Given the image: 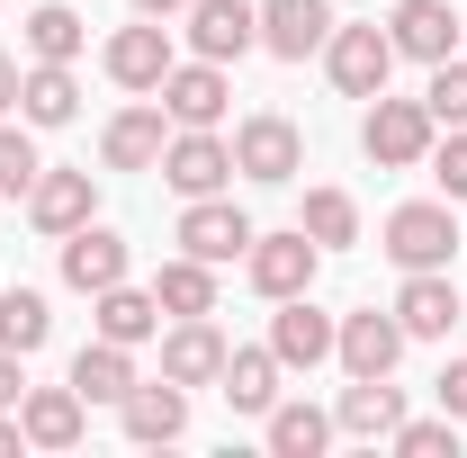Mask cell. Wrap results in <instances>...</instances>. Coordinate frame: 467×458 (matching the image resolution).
Here are the masks:
<instances>
[{
    "label": "cell",
    "instance_id": "cell-1",
    "mask_svg": "<svg viewBox=\"0 0 467 458\" xmlns=\"http://www.w3.org/2000/svg\"><path fill=\"white\" fill-rule=\"evenodd\" d=\"M431 144H441V126H431L422 99H387V90L368 99V117H359V153H368L378 172H422Z\"/></svg>",
    "mask_w": 467,
    "mask_h": 458
},
{
    "label": "cell",
    "instance_id": "cell-2",
    "mask_svg": "<svg viewBox=\"0 0 467 458\" xmlns=\"http://www.w3.org/2000/svg\"><path fill=\"white\" fill-rule=\"evenodd\" d=\"M396 270H450V252H459V216H450V198H413L387 216V243H378Z\"/></svg>",
    "mask_w": 467,
    "mask_h": 458
},
{
    "label": "cell",
    "instance_id": "cell-3",
    "mask_svg": "<svg viewBox=\"0 0 467 458\" xmlns=\"http://www.w3.org/2000/svg\"><path fill=\"white\" fill-rule=\"evenodd\" d=\"M243 270H252V287L279 306V297H306V287H315V270H324V243H315L306 225H288V234H252Z\"/></svg>",
    "mask_w": 467,
    "mask_h": 458
},
{
    "label": "cell",
    "instance_id": "cell-4",
    "mask_svg": "<svg viewBox=\"0 0 467 458\" xmlns=\"http://www.w3.org/2000/svg\"><path fill=\"white\" fill-rule=\"evenodd\" d=\"M234 172H243V180H261V189H279V180H296V172H306V135H296L279 109L243 117V126H234Z\"/></svg>",
    "mask_w": 467,
    "mask_h": 458
},
{
    "label": "cell",
    "instance_id": "cell-5",
    "mask_svg": "<svg viewBox=\"0 0 467 458\" xmlns=\"http://www.w3.org/2000/svg\"><path fill=\"white\" fill-rule=\"evenodd\" d=\"M162 180H171L180 198H216V189H234V144L216 135V126H171Z\"/></svg>",
    "mask_w": 467,
    "mask_h": 458
},
{
    "label": "cell",
    "instance_id": "cell-6",
    "mask_svg": "<svg viewBox=\"0 0 467 458\" xmlns=\"http://www.w3.org/2000/svg\"><path fill=\"white\" fill-rule=\"evenodd\" d=\"M324 72H333V90H342V99H378V90H387V72H396L387 27H333V36H324Z\"/></svg>",
    "mask_w": 467,
    "mask_h": 458
},
{
    "label": "cell",
    "instance_id": "cell-7",
    "mask_svg": "<svg viewBox=\"0 0 467 458\" xmlns=\"http://www.w3.org/2000/svg\"><path fill=\"white\" fill-rule=\"evenodd\" d=\"M252 234H261V225L234 207L225 189L180 207V252H189V261H216V270H225V261H243V252H252Z\"/></svg>",
    "mask_w": 467,
    "mask_h": 458
},
{
    "label": "cell",
    "instance_id": "cell-8",
    "mask_svg": "<svg viewBox=\"0 0 467 458\" xmlns=\"http://www.w3.org/2000/svg\"><path fill=\"white\" fill-rule=\"evenodd\" d=\"M180 27H189V55H207V63H243L261 46V9L252 0H189Z\"/></svg>",
    "mask_w": 467,
    "mask_h": 458
},
{
    "label": "cell",
    "instance_id": "cell-9",
    "mask_svg": "<svg viewBox=\"0 0 467 458\" xmlns=\"http://www.w3.org/2000/svg\"><path fill=\"white\" fill-rule=\"evenodd\" d=\"M333 359H342V378H396V359H405V324H396V306H387V315H378V306L342 315Z\"/></svg>",
    "mask_w": 467,
    "mask_h": 458
},
{
    "label": "cell",
    "instance_id": "cell-10",
    "mask_svg": "<svg viewBox=\"0 0 467 458\" xmlns=\"http://www.w3.org/2000/svg\"><path fill=\"white\" fill-rule=\"evenodd\" d=\"M467 36V18L450 9V0H396V18H387V46H396V63H450Z\"/></svg>",
    "mask_w": 467,
    "mask_h": 458
},
{
    "label": "cell",
    "instance_id": "cell-11",
    "mask_svg": "<svg viewBox=\"0 0 467 458\" xmlns=\"http://www.w3.org/2000/svg\"><path fill=\"white\" fill-rule=\"evenodd\" d=\"M162 144H171L162 99H135V109H117L109 126H99V162H109V172H162Z\"/></svg>",
    "mask_w": 467,
    "mask_h": 458
},
{
    "label": "cell",
    "instance_id": "cell-12",
    "mask_svg": "<svg viewBox=\"0 0 467 458\" xmlns=\"http://www.w3.org/2000/svg\"><path fill=\"white\" fill-rule=\"evenodd\" d=\"M99 63H109V81H117V90H144V99H153V90H162V72H171V27H162V18H135V27H117V36H109V55H99Z\"/></svg>",
    "mask_w": 467,
    "mask_h": 458
},
{
    "label": "cell",
    "instance_id": "cell-13",
    "mask_svg": "<svg viewBox=\"0 0 467 458\" xmlns=\"http://www.w3.org/2000/svg\"><path fill=\"white\" fill-rule=\"evenodd\" d=\"M467 315V297L450 287V270H405L396 287V324H405V342H450Z\"/></svg>",
    "mask_w": 467,
    "mask_h": 458
},
{
    "label": "cell",
    "instance_id": "cell-14",
    "mask_svg": "<svg viewBox=\"0 0 467 458\" xmlns=\"http://www.w3.org/2000/svg\"><path fill=\"white\" fill-rule=\"evenodd\" d=\"M333 333H342V315H324L315 297H279V315H270L279 369H324V359H333Z\"/></svg>",
    "mask_w": 467,
    "mask_h": 458
},
{
    "label": "cell",
    "instance_id": "cell-15",
    "mask_svg": "<svg viewBox=\"0 0 467 458\" xmlns=\"http://www.w3.org/2000/svg\"><path fill=\"white\" fill-rule=\"evenodd\" d=\"M225 333L207 324V315H171V333H162V378L171 387H216L225 378Z\"/></svg>",
    "mask_w": 467,
    "mask_h": 458
},
{
    "label": "cell",
    "instance_id": "cell-16",
    "mask_svg": "<svg viewBox=\"0 0 467 458\" xmlns=\"http://www.w3.org/2000/svg\"><path fill=\"white\" fill-rule=\"evenodd\" d=\"M153 99H162V117H171V126H216V117H225V99H234V81H225V63L198 55V63H171Z\"/></svg>",
    "mask_w": 467,
    "mask_h": 458
},
{
    "label": "cell",
    "instance_id": "cell-17",
    "mask_svg": "<svg viewBox=\"0 0 467 458\" xmlns=\"http://www.w3.org/2000/svg\"><path fill=\"white\" fill-rule=\"evenodd\" d=\"M324 36H333V0H261V55L306 63L324 55Z\"/></svg>",
    "mask_w": 467,
    "mask_h": 458
},
{
    "label": "cell",
    "instance_id": "cell-18",
    "mask_svg": "<svg viewBox=\"0 0 467 458\" xmlns=\"http://www.w3.org/2000/svg\"><path fill=\"white\" fill-rule=\"evenodd\" d=\"M117 422H126V441H144V450H162V441H180L189 432V387H171V378H135L126 396H117Z\"/></svg>",
    "mask_w": 467,
    "mask_h": 458
},
{
    "label": "cell",
    "instance_id": "cell-19",
    "mask_svg": "<svg viewBox=\"0 0 467 458\" xmlns=\"http://www.w3.org/2000/svg\"><path fill=\"white\" fill-rule=\"evenodd\" d=\"M99 216V180L90 172H36V189H27V225L36 234H72V225H90Z\"/></svg>",
    "mask_w": 467,
    "mask_h": 458
},
{
    "label": "cell",
    "instance_id": "cell-20",
    "mask_svg": "<svg viewBox=\"0 0 467 458\" xmlns=\"http://www.w3.org/2000/svg\"><path fill=\"white\" fill-rule=\"evenodd\" d=\"M90 324H99V342L144 350V342H162V297H153V287H135V279H117V287L90 297Z\"/></svg>",
    "mask_w": 467,
    "mask_h": 458
},
{
    "label": "cell",
    "instance_id": "cell-21",
    "mask_svg": "<svg viewBox=\"0 0 467 458\" xmlns=\"http://www.w3.org/2000/svg\"><path fill=\"white\" fill-rule=\"evenodd\" d=\"M81 422H90V404H81L72 378H63V387H27V396H18V432H27V450H72V441H81Z\"/></svg>",
    "mask_w": 467,
    "mask_h": 458
},
{
    "label": "cell",
    "instance_id": "cell-22",
    "mask_svg": "<svg viewBox=\"0 0 467 458\" xmlns=\"http://www.w3.org/2000/svg\"><path fill=\"white\" fill-rule=\"evenodd\" d=\"M117 279H126V234H109L99 216L63 234V287H81V297H99V287H117Z\"/></svg>",
    "mask_w": 467,
    "mask_h": 458
},
{
    "label": "cell",
    "instance_id": "cell-23",
    "mask_svg": "<svg viewBox=\"0 0 467 458\" xmlns=\"http://www.w3.org/2000/svg\"><path fill=\"white\" fill-rule=\"evenodd\" d=\"M396 422H405V387H387V378H350L333 404V432H350V441H387Z\"/></svg>",
    "mask_w": 467,
    "mask_h": 458
},
{
    "label": "cell",
    "instance_id": "cell-24",
    "mask_svg": "<svg viewBox=\"0 0 467 458\" xmlns=\"http://www.w3.org/2000/svg\"><path fill=\"white\" fill-rule=\"evenodd\" d=\"M18 117H27V126H72V117H81L72 63H27V72H18Z\"/></svg>",
    "mask_w": 467,
    "mask_h": 458
},
{
    "label": "cell",
    "instance_id": "cell-25",
    "mask_svg": "<svg viewBox=\"0 0 467 458\" xmlns=\"http://www.w3.org/2000/svg\"><path fill=\"white\" fill-rule=\"evenodd\" d=\"M279 378H288L279 350L261 342V350H225V378H216V387H225L234 413H270V404H279Z\"/></svg>",
    "mask_w": 467,
    "mask_h": 458
},
{
    "label": "cell",
    "instance_id": "cell-26",
    "mask_svg": "<svg viewBox=\"0 0 467 458\" xmlns=\"http://www.w3.org/2000/svg\"><path fill=\"white\" fill-rule=\"evenodd\" d=\"M72 387H81V404H117L135 387V350L126 342H81L72 350Z\"/></svg>",
    "mask_w": 467,
    "mask_h": 458
},
{
    "label": "cell",
    "instance_id": "cell-27",
    "mask_svg": "<svg viewBox=\"0 0 467 458\" xmlns=\"http://www.w3.org/2000/svg\"><path fill=\"white\" fill-rule=\"evenodd\" d=\"M261 441H270V450L279 458H315L324 450V441H333V413H324V404H270V413H261Z\"/></svg>",
    "mask_w": 467,
    "mask_h": 458
},
{
    "label": "cell",
    "instance_id": "cell-28",
    "mask_svg": "<svg viewBox=\"0 0 467 458\" xmlns=\"http://www.w3.org/2000/svg\"><path fill=\"white\" fill-rule=\"evenodd\" d=\"M81 46H90V27H81L72 0H36L27 9V63H72Z\"/></svg>",
    "mask_w": 467,
    "mask_h": 458
},
{
    "label": "cell",
    "instance_id": "cell-29",
    "mask_svg": "<svg viewBox=\"0 0 467 458\" xmlns=\"http://www.w3.org/2000/svg\"><path fill=\"white\" fill-rule=\"evenodd\" d=\"M153 297H162V315H216V261H162V279H153Z\"/></svg>",
    "mask_w": 467,
    "mask_h": 458
},
{
    "label": "cell",
    "instance_id": "cell-30",
    "mask_svg": "<svg viewBox=\"0 0 467 458\" xmlns=\"http://www.w3.org/2000/svg\"><path fill=\"white\" fill-rule=\"evenodd\" d=\"M296 225L315 234L324 252H350V243H359V198H350V189H306V216H296Z\"/></svg>",
    "mask_w": 467,
    "mask_h": 458
},
{
    "label": "cell",
    "instance_id": "cell-31",
    "mask_svg": "<svg viewBox=\"0 0 467 458\" xmlns=\"http://www.w3.org/2000/svg\"><path fill=\"white\" fill-rule=\"evenodd\" d=\"M0 342L18 350V359H36V350L55 342V315H46L36 287H9V297H0Z\"/></svg>",
    "mask_w": 467,
    "mask_h": 458
},
{
    "label": "cell",
    "instance_id": "cell-32",
    "mask_svg": "<svg viewBox=\"0 0 467 458\" xmlns=\"http://www.w3.org/2000/svg\"><path fill=\"white\" fill-rule=\"evenodd\" d=\"M36 172H46V153H36L27 117H18V126L0 117V189H9V198H27V189H36Z\"/></svg>",
    "mask_w": 467,
    "mask_h": 458
},
{
    "label": "cell",
    "instance_id": "cell-33",
    "mask_svg": "<svg viewBox=\"0 0 467 458\" xmlns=\"http://www.w3.org/2000/svg\"><path fill=\"white\" fill-rule=\"evenodd\" d=\"M422 109H431V126H467V55L431 63V81H422Z\"/></svg>",
    "mask_w": 467,
    "mask_h": 458
},
{
    "label": "cell",
    "instance_id": "cell-34",
    "mask_svg": "<svg viewBox=\"0 0 467 458\" xmlns=\"http://www.w3.org/2000/svg\"><path fill=\"white\" fill-rule=\"evenodd\" d=\"M387 441H396L405 458H441V450H459V422H450V413H441V422H396Z\"/></svg>",
    "mask_w": 467,
    "mask_h": 458
},
{
    "label": "cell",
    "instance_id": "cell-35",
    "mask_svg": "<svg viewBox=\"0 0 467 458\" xmlns=\"http://www.w3.org/2000/svg\"><path fill=\"white\" fill-rule=\"evenodd\" d=\"M431 180H441L450 207L467 198V126H450V144H431Z\"/></svg>",
    "mask_w": 467,
    "mask_h": 458
},
{
    "label": "cell",
    "instance_id": "cell-36",
    "mask_svg": "<svg viewBox=\"0 0 467 458\" xmlns=\"http://www.w3.org/2000/svg\"><path fill=\"white\" fill-rule=\"evenodd\" d=\"M18 396H27V359L0 342V413H18Z\"/></svg>",
    "mask_w": 467,
    "mask_h": 458
},
{
    "label": "cell",
    "instance_id": "cell-37",
    "mask_svg": "<svg viewBox=\"0 0 467 458\" xmlns=\"http://www.w3.org/2000/svg\"><path fill=\"white\" fill-rule=\"evenodd\" d=\"M441 413H450V422H467V359H450V369H441Z\"/></svg>",
    "mask_w": 467,
    "mask_h": 458
},
{
    "label": "cell",
    "instance_id": "cell-38",
    "mask_svg": "<svg viewBox=\"0 0 467 458\" xmlns=\"http://www.w3.org/2000/svg\"><path fill=\"white\" fill-rule=\"evenodd\" d=\"M9 109H18V63L0 55V117H9Z\"/></svg>",
    "mask_w": 467,
    "mask_h": 458
},
{
    "label": "cell",
    "instance_id": "cell-39",
    "mask_svg": "<svg viewBox=\"0 0 467 458\" xmlns=\"http://www.w3.org/2000/svg\"><path fill=\"white\" fill-rule=\"evenodd\" d=\"M126 9H135V18H180L189 0H126Z\"/></svg>",
    "mask_w": 467,
    "mask_h": 458
},
{
    "label": "cell",
    "instance_id": "cell-40",
    "mask_svg": "<svg viewBox=\"0 0 467 458\" xmlns=\"http://www.w3.org/2000/svg\"><path fill=\"white\" fill-rule=\"evenodd\" d=\"M9 450H27V432H18V413H0V458Z\"/></svg>",
    "mask_w": 467,
    "mask_h": 458
},
{
    "label": "cell",
    "instance_id": "cell-41",
    "mask_svg": "<svg viewBox=\"0 0 467 458\" xmlns=\"http://www.w3.org/2000/svg\"><path fill=\"white\" fill-rule=\"evenodd\" d=\"M459 324H467V315H459Z\"/></svg>",
    "mask_w": 467,
    "mask_h": 458
}]
</instances>
